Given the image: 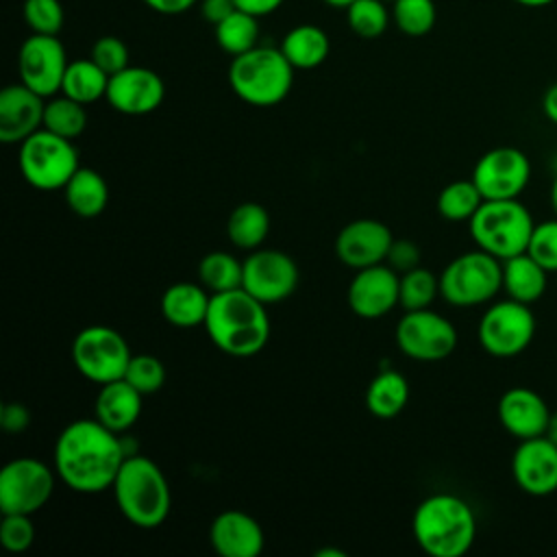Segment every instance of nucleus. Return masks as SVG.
Instances as JSON below:
<instances>
[{
	"instance_id": "obj_30",
	"label": "nucleus",
	"mask_w": 557,
	"mask_h": 557,
	"mask_svg": "<svg viewBox=\"0 0 557 557\" xmlns=\"http://www.w3.org/2000/svg\"><path fill=\"white\" fill-rule=\"evenodd\" d=\"M107 85L109 74L98 63H94L91 59H76L67 63L61 83V94L81 104H91L104 98Z\"/></svg>"
},
{
	"instance_id": "obj_18",
	"label": "nucleus",
	"mask_w": 557,
	"mask_h": 557,
	"mask_svg": "<svg viewBox=\"0 0 557 557\" xmlns=\"http://www.w3.org/2000/svg\"><path fill=\"white\" fill-rule=\"evenodd\" d=\"M165 96V85L157 72L150 67L126 65L117 74L109 76L107 102L124 115H146L152 113Z\"/></svg>"
},
{
	"instance_id": "obj_21",
	"label": "nucleus",
	"mask_w": 557,
	"mask_h": 557,
	"mask_svg": "<svg viewBox=\"0 0 557 557\" xmlns=\"http://www.w3.org/2000/svg\"><path fill=\"white\" fill-rule=\"evenodd\" d=\"M44 96L24 83L7 85L0 91V141L22 144L44 126Z\"/></svg>"
},
{
	"instance_id": "obj_43",
	"label": "nucleus",
	"mask_w": 557,
	"mask_h": 557,
	"mask_svg": "<svg viewBox=\"0 0 557 557\" xmlns=\"http://www.w3.org/2000/svg\"><path fill=\"white\" fill-rule=\"evenodd\" d=\"M385 261L400 274L409 272L420 265V248L411 239H394Z\"/></svg>"
},
{
	"instance_id": "obj_36",
	"label": "nucleus",
	"mask_w": 557,
	"mask_h": 557,
	"mask_svg": "<svg viewBox=\"0 0 557 557\" xmlns=\"http://www.w3.org/2000/svg\"><path fill=\"white\" fill-rule=\"evenodd\" d=\"M387 2L383 0H355L346 7V20L355 35L363 39H374L385 33L389 22Z\"/></svg>"
},
{
	"instance_id": "obj_46",
	"label": "nucleus",
	"mask_w": 557,
	"mask_h": 557,
	"mask_svg": "<svg viewBox=\"0 0 557 557\" xmlns=\"http://www.w3.org/2000/svg\"><path fill=\"white\" fill-rule=\"evenodd\" d=\"M141 2L161 15H178L191 9L198 0H141Z\"/></svg>"
},
{
	"instance_id": "obj_2",
	"label": "nucleus",
	"mask_w": 557,
	"mask_h": 557,
	"mask_svg": "<svg viewBox=\"0 0 557 557\" xmlns=\"http://www.w3.org/2000/svg\"><path fill=\"white\" fill-rule=\"evenodd\" d=\"M202 326L213 346L231 357H252L270 337L265 305L244 287L211 294Z\"/></svg>"
},
{
	"instance_id": "obj_4",
	"label": "nucleus",
	"mask_w": 557,
	"mask_h": 557,
	"mask_svg": "<svg viewBox=\"0 0 557 557\" xmlns=\"http://www.w3.org/2000/svg\"><path fill=\"white\" fill-rule=\"evenodd\" d=\"M120 513L139 529H157L165 522L172 494L163 470L144 455L126 457L111 485Z\"/></svg>"
},
{
	"instance_id": "obj_25",
	"label": "nucleus",
	"mask_w": 557,
	"mask_h": 557,
	"mask_svg": "<svg viewBox=\"0 0 557 557\" xmlns=\"http://www.w3.org/2000/svg\"><path fill=\"white\" fill-rule=\"evenodd\" d=\"M548 287V270L529 252L513 255L503 261V289L507 298L533 305Z\"/></svg>"
},
{
	"instance_id": "obj_48",
	"label": "nucleus",
	"mask_w": 557,
	"mask_h": 557,
	"mask_svg": "<svg viewBox=\"0 0 557 557\" xmlns=\"http://www.w3.org/2000/svg\"><path fill=\"white\" fill-rule=\"evenodd\" d=\"M542 111H544V115H546L553 124H557V83L550 85V87L544 91Z\"/></svg>"
},
{
	"instance_id": "obj_41",
	"label": "nucleus",
	"mask_w": 557,
	"mask_h": 557,
	"mask_svg": "<svg viewBox=\"0 0 557 557\" xmlns=\"http://www.w3.org/2000/svg\"><path fill=\"white\" fill-rule=\"evenodd\" d=\"M0 542L9 553H24L35 542V524L28 513H2Z\"/></svg>"
},
{
	"instance_id": "obj_3",
	"label": "nucleus",
	"mask_w": 557,
	"mask_h": 557,
	"mask_svg": "<svg viewBox=\"0 0 557 557\" xmlns=\"http://www.w3.org/2000/svg\"><path fill=\"white\" fill-rule=\"evenodd\" d=\"M411 531L418 546L431 557H461L476 537L472 507L455 494L426 496L413 511Z\"/></svg>"
},
{
	"instance_id": "obj_7",
	"label": "nucleus",
	"mask_w": 557,
	"mask_h": 557,
	"mask_svg": "<svg viewBox=\"0 0 557 557\" xmlns=\"http://www.w3.org/2000/svg\"><path fill=\"white\" fill-rule=\"evenodd\" d=\"M503 289V261L476 248L455 257L440 274V296L453 307L490 302Z\"/></svg>"
},
{
	"instance_id": "obj_15",
	"label": "nucleus",
	"mask_w": 557,
	"mask_h": 557,
	"mask_svg": "<svg viewBox=\"0 0 557 557\" xmlns=\"http://www.w3.org/2000/svg\"><path fill=\"white\" fill-rule=\"evenodd\" d=\"M67 63L65 48L57 35L33 33L28 39H24L17 54L22 83L44 98L61 91Z\"/></svg>"
},
{
	"instance_id": "obj_16",
	"label": "nucleus",
	"mask_w": 557,
	"mask_h": 557,
	"mask_svg": "<svg viewBox=\"0 0 557 557\" xmlns=\"http://www.w3.org/2000/svg\"><path fill=\"white\" fill-rule=\"evenodd\" d=\"M511 476L529 496L557 492V444L546 435L520 440L511 455Z\"/></svg>"
},
{
	"instance_id": "obj_44",
	"label": "nucleus",
	"mask_w": 557,
	"mask_h": 557,
	"mask_svg": "<svg viewBox=\"0 0 557 557\" xmlns=\"http://www.w3.org/2000/svg\"><path fill=\"white\" fill-rule=\"evenodd\" d=\"M0 424L7 433H22L30 424V413L22 403H4L0 409Z\"/></svg>"
},
{
	"instance_id": "obj_27",
	"label": "nucleus",
	"mask_w": 557,
	"mask_h": 557,
	"mask_svg": "<svg viewBox=\"0 0 557 557\" xmlns=\"http://www.w3.org/2000/svg\"><path fill=\"white\" fill-rule=\"evenodd\" d=\"M67 207L81 218H96L109 202V185L91 168H78L63 187Z\"/></svg>"
},
{
	"instance_id": "obj_14",
	"label": "nucleus",
	"mask_w": 557,
	"mask_h": 557,
	"mask_svg": "<svg viewBox=\"0 0 557 557\" xmlns=\"http://www.w3.org/2000/svg\"><path fill=\"white\" fill-rule=\"evenodd\" d=\"M296 285L298 265L287 252L274 248H257L244 259L242 287L263 305L289 298Z\"/></svg>"
},
{
	"instance_id": "obj_10",
	"label": "nucleus",
	"mask_w": 557,
	"mask_h": 557,
	"mask_svg": "<svg viewBox=\"0 0 557 557\" xmlns=\"http://www.w3.org/2000/svg\"><path fill=\"white\" fill-rule=\"evenodd\" d=\"M70 350L76 370L98 385L122 379L131 361V348L122 333L104 324L81 329Z\"/></svg>"
},
{
	"instance_id": "obj_28",
	"label": "nucleus",
	"mask_w": 557,
	"mask_h": 557,
	"mask_svg": "<svg viewBox=\"0 0 557 557\" xmlns=\"http://www.w3.org/2000/svg\"><path fill=\"white\" fill-rule=\"evenodd\" d=\"M409 400V383L398 370H381L366 389V407L372 416L389 420L398 416Z\"/></svg>"
},
{
	"instance_id": "obj_13",
	"label": "nucleus",
	"mask_w": 557,
	"mask_h": 557,
	"mask_svg": "<svg viewBox=\"0 0 557 557\" xmlns=\"http://www.w3.org/2000/svg\"><path fill=\"white\" fill-rule=\"evenodd\" d=\"M470 178L485 200L518 198L531 181V161L518 148L498 146L479 157Z\"/></svg>"
},
{
	"instance_id": "obj_45",
	"label": "nucleus",
	"mask_w": 557,
	"mask_h": 557,
	"mask_svg": "<svg viewBox=\"0 0 557 557\" xmlns=\"http://www.w3.org/2000/svg\"><path fill=\"white\" fill-rule=\"evenodd\" d=\"M235 2L233 0H202L200 4V13L207 22H211L213 26L220 24L226 15H231L235 11Z\"/></svg>"
},
{
	"instance_id": "obj_22",
	"label": "nucleus",
	"mask_w": 557,
	"mask_h": 557,
	"mask_svg": "<svg viewBox=\"0 0 557 557\" xmlns=\"http://www.w3.org/2000/svg\"><path fill=\"white\" fill-rule=\"evenodd\" d=\"M209 542L222 557H257L263 550L265 535L250 513L226 509L213 518Z\"/></svg>"
},
{
	"instance_id": "obj_35",
	"label": "nucleus",
	"mask_w": 557,
	"mask_h": 557,
	"mask_svg": "<svg viewBox=\"0 0 557 557\" xmlns=\"http://www.w3.org/2000/svg\"><path fill=\"white\" fill-rule=\"evenodd\" d=\"M435 296H440V276H435L431 270L418 265V268L400 274L398 305L405 311L429 309V305L435 300Z\"/></svg>"
},
{
	"instance_id": "obj_52",
	"label": "nucleus",
	"mask_w": 557,
	"mask_h": 557,
	"mask_svg": "<svg viewBox=\"0 0 557 557\" xmlns=\"http://www.w3.org/2000/svg\"><path fill=\"white\" fill-rule=\"evenodd\" d=\"M550 205H553V211L557 215V174L553 178V185H550Z\"/></svg>"
},
{
	"instance_id": "obj_24",
	"label": "nucleus",
	"mask_w": 557,
	"mask_h": 557,
	"mask_svg": "<svg viewBox=\"0 0 557 557\" xmlns=\"http://www.w3.org/2000/svg\"><path fill=\"white\" fill-rule=\"evenodd\" d=\"M209 300H211V294L202 283L198 285L189 281H178L163 292L161 313L172 326H181V329L198 326V324H205Z\"/></svg>"
},
{
	"instance_id": "obj_6",
	"label": "nucleus",
	"mask_w": 557,
	"mask_h": 557,
	"mask_svg": "<svg viewBox=\"0 0 557 557\" xmlns=\"http://www.w3.org/2000/svg\"><path fill=\"white\" fill-rule=\"evenodd\" d=\"M468 224L476 248L500 261L527 252L535 226L531 211L518 198L483 200Z\"/></svg>"
},
{
	"instance_id": "obj_51",
	"label": "nucleus",
	"mask_w": 557,
	"mask_h": 557,
	"mask_svg": "<svg viewBox=\"0 0 557 557\" xmlns=\"http://www.w3.org/2000/svg\"><path fill=\"white\" fill-rule=\"evenodd\" d=\"M516 2L522 4V7H546V4H550L555 0H516Z\"/></svg>"
},
{
	"instance_id": "obj_31",
	"label": "nucleus",
	"mask_w": 557,
	"mask_h": 557,
	"mask_svg": "<svg viewBox=\"0 0 557 557\" xmlns=\"http://www.w3.org/2000/svg\"><path fill=\"white\" fill-rule=\"evenodd\" d=\"M257 15L246 13L242 9H235L231 15H226L220 24H215V41L218 46L231 54H244L259 46V24Z\"/></svg>"
},
{
	"instance_id": "obj_53",
	"label": "nucleus",
	"mask_w": 557,
	"mask_h": 557,
	"mask_svg": "<svg viewBox=\"0 0 557 557\" xmlns=\"http://www.w3.org/2000/svg\"><path fill=\"white\" fill-rule=\"evenodd\" d=\"M326 4H331V7H337V9H346L348 4H352L355 0H324Z\"/></svg>"
},
{
	"instance_id": "obj_8",
	"label": "nucleus",
	"mask_w": 557,
	"mask_h": 557,
	"mask_svg": "<svg viewBox=\"0 0 557 557\" xmlns=\"http://www.w3.org/2000/svg\"><path fill=\"white\" fill-rule=\"evenodd\" d=\"M20 172L28 185L52 191L63 189L72 174L81 168L72 139L48 128H39L20 144Z\"/></svg>"
},
{
	"instance_id": "obj_12",
	"label": "nucleus",
	"mask_w": 557,
	"mask_h": 557,
	"mask_svg": "<svg viewBox=\"0 0 557 557\" xmlns=\"http://www.w3.org/2000/svg\"><path fill=\"white\" fill-rule=\"evenodd\" d=\"M396 344L416 361H440L457 348V329L431 309L405 311L396 324Z\"/></svg>"
},
{
	"instance_id": "obj_37",
	"label": "nucleus",
	"mask_w": 557,
	"mask_h": 557,
	"mask_svg": "<svg viewBox=\"0 0 557 557\" xmlns=\"http://www.w3.org/2000/svg\"><path fill=\"white\" fill-rule=\"evenodd\" d=\"M435 2L433 0H396L392 4V20L409 37H422L435 26Z\"/></svg>"
},
{
	"instance_id": "obj_23",
	"label": "nucleus",
	"mask_w": 557,
	"mask_h": 557,
	"mask_svg": "<svg viewBox=\"0 0 557 557\" xmlns=\"http://www.w3.org/2000/svg\"><path fill=\"white\" fill-rule=\"evenodd\" d=\"M141 396L144 394L124 379L102 383L96 394L94 418L111 431L122 433L137 422L141 413Z\"/></svg>"
},
{
	"instance_id": "obj_49",
	"label": "nucleus",
	"mask_w": 557,
	"mask_h": 557,
	"mask_svg": "<svg viewBox=\"0 0 557 557\" xmlns=\"http://www.w3.org/2000/svg\"><path fill=\"white\" fill-rule=\"evenodd\" d=\"M550 442H555L557 444V409L550 413V420H548V429H546V433H544Z\"/></svg>"
},
{
	"instance_id": "obj_20",
	"label": "nucleus",
	"mask_w": 557,
	"mask_h": 557,
	"mask_svg": "<svg viewBox=\"0 0 557 557\" xmlns=\"http://www.w3.org/2000/svg\"><path fill=\"white\" fill-rule=\"evenodd\" d=\"M550 407L548 403L531 387H509L496 407V416L500 426L520 440L544 435L550 420Z\"/></svg>"
},
{
	"instance_id": "obj_54",
	"label": "nucleus",
	"mask_w": 557,
	"mask_h": 557,
	"mask_svg": "<svg viewBox=\"0 0 557 557\" xmlns=\"http://www.w3.org/2000/svg\"><path fill=\"white\" fill-rule=\"evenodd\" d=\"M383 2H392V4H394V2H396V0H383Z\"/></svg>"
},
{
	"instance_id": "obj_29",
	"label": "nucleus",
	"mask_w": 557,
	"mask_h": 557,
	"mask_svg": "<svg viewBox=\"0 0 557 557\" xmlns=\"http://www.w3.org/2000/svg\"><path fill=\"white\" fill-rule=\"evenodd\" d=\"M270 233V215L259 202L237 205L226 220V235L242 250H257Z\"/></svg>"
},
{
	"instance_id": "obj_33",
	"label": "nucleus",
	"mask_w": 557,
	"mask_h": 557,
	"mask_svg": "<svg viewBox=\"0 0 557 557\" xmlns=\"http://www.w3.org/2000/svg\"><path fill=\"white\" fill-rule=\"evenodd\" d=\"M483 200L485 198L481 196V191L472 178L453 181L440 191L437 211L442 218H446L450 222H466L476 213V209L481 207Z\"/></svg>"
},
{
	"instance_id": "obj_42",
	"label": "nucleus",
	"mask_w": 557,
	"mask_h": 557,
	"mask_svg": "<svg viewBox=\"0 0 557 557\" xmlns=\"http://www.w3.org/2000/svg\"><path fill=\"white\" fill-rule=\"evenodd\" d=\"M89 59L94 63H98L109 76H113L128 65V48L120 37L104 35V37L96 39V44L91 46Z\"/></svg>"
},
{
	"instance_id": "obj_39",
	"label": "nucleus",
	"mask_w": 557,
	"mask_h": 557,
	"mask_svg": "<svg viewBox=\"0 0 557 557\" xmlns=\"http://www.w3.org/2000/svg\"><path fill=\"white\" fill-rule=\"evenodd\" d=\"M24 20L33 33L59 35L63 28V7L59 0H26Z\"/></svg>"
},
{
	"instance_id": "obj_9",
	"label": "nucleus",
	"mask_w": 557,
	"mask_h": 557,
	"mask_svg": "<svg viewBox=\"0 0 557 557\" xmlns=\"http://www.w3.org/2000/svg\"><path fill=\"white\" fill-rule=\"evenodd\" d=\"M535 335V315L529 305L505 298L487 307L479 320L476 337L481 348L498 359L524 352Z\"/></svg>"
},
{
	"instance_id": "obj_17",
	"label": "nucleus",
	"mask_w": 557,
	"mask_h": 557,
	"mask_svg": "<svg viewBox=\"0 0 557 557\" xmlns=\"http://www.w3.org/2000/svg\"><path fill=\"white\" fill-rule=\"evenodd\" d=\"M398 272L385 263H376L357 270V274L348 283L346 300L355 315L363 320H376L398 305Z\"/></svg>"
},
{
	"instance_id": "obj_11",
	"label": "nucleus",
	"mask_w": 557,
	"mask_h": 557,
	"mask_svg": "<svg viewBox=\"0 0 557 557\" xmlns=\"http://www.w3.org/2000/svg\"><path fill=\"white\" fill-rule=\"evenodd\" d=\"M54 492V472L35 457L11 459L0 470V511L35 513Z\"/></svg>"
},
{
	"instance_id": "obj_38",
	"label": "nucleus",
	"mask_w": 557,
	"mask_h": 557,
	"mask_svg": "<svg viewBox=\"0 0 557 557\" xmlns=\"http://www.w3.org/2000/svg\"><path fill=\"white\" fill-rule=\"evenodd\" d=\"M122 379L128 381L141 394H154L165 383V366L161 363V359L148 352L131 355V361Z\"/></svg>"
},
{
	"instance_id": "obj_34",
	"label": "nucleus",
	"mask_w": 557,
	"mask_h": 557,
	"mask_svg": "<svg viewBox=\"0 0 557 557\" xmlns=\"http://www.w3.org/2000/svg\"><path fill=\"white\" fill-rule=\"evenodd\" d=\"M87 126V111L85 104L67 98V96H59L46 102L44 109V126L65 139H74L78 137Z\"/></svg>"
},
{
	"instance_id": "obj_40",
	"label": "nucleus",
	"mask_w": 557,
	"mask_h": 557,
	"mask_svg": "<svg viewBox=\"0 0 557 557\" xmlns=\"http://www.w3.org/2000/svg\"><path fill=\"white\" fill-rule=\"evenodd\" d=\"M527 252L548 272H557V215L533 226Z\"/></svg>"
},
{
	"instance_id": "obj_32",
	"label": "nucleus",
	"mask_w": 557,
	"mask_h": 557,
	"mask_svg": "<svg viewBox=\"0 0 557 557\" xmlns=\"http://www.w3.org/2000/svg\"><path fill=\"white\" fill-rule=\"evenodd\" d=\"M244 261L235 259L224 250L207 252L198 263V278L209 289V294H220L242 287Z\"/></svg>"
},
{
	"instance_id": "obj_47",
	"label": "nucleus",
	"mask_w": 557,
	"mask_h": 557,
	"mask_svg": "<svg viewBox=\"0 0 557 557\" xmlns=\"http://www.w3.org/2000/svg\"><path fill=\"white\" fill-rule=\"evenodd\" d=\"M233 2H235L237 9H242L246 13H252L257 17L270 15L283 4V0H233Z\"/></svg>"
},
{
	"instance_id": "obj_50",
	"label": "nucleus",
	"mask_w": 557,
	"mask_h": 557,
	"mask_svg": "<svg viewBox=\"0 0 557 557\" xmlns=\"http://www.w3.org/2000/svg\"><path fill=\"white\" fill-rule=\"evenodd\" d=\"M315 557H346V553L337 548H322V550H315Z\"/></svg>"
},
{
	"instance_id": "obj_19",
	"label": "nucleus",
	"mask_w": 557,
	"mask_h": 557,
	"mask_svg": "<svg viewBox=\"0 0 557 557\" xmlns=\"http://www.w3.org/2000/svg\"><path fill=\"white\" fill-rule=\"evenodd\" d=\"M392 242H394V235L383 222L361 218V220L348 222L337 233L335 252L344 265L361 270L368 265L383 263L387 259Z\"/></svg>"
},
{
	"instance_id": "obj_26",
	"label": "nucleus",
	"mask_w": 557,
	"mask_h": 557,
	"mask_svg": "<svg viewBox=\"0 0 557 557\" xmlns=\"http://www.w3.org/2000/svg\"><path fill=\"white\" fill-rule=\"evenodd\" d=\"M329 35L315 24H300L287 30L281 41V52L294 70H313L329 57Z\"/></svg>"
},
{
	"instance_id": "obj_1",
	"label": "nucleus",
	"mask_w": 557,
	"mask_h": 557,
	"mask_svg": "<svg viewBox=\"0 0 557 557\" xmlns=\"http://www.w3.org/2000/svg\"><path fill=\"white\" fill-rule=\"evenodd\" d=\"M124 459L117 433L96 418L70 422L54 442V472L70 490L81 494H98L111 487Z\"/></svg>"
},
{
	"instance_id": "obj_5",
	"label": "nucleus",
	"mask_w": 557,
	"mask_h": 557,
	"mask_svg": "<svg viewBox=\"0 0 557 557\" xmlns=\"http://www.w3.org/2000/svg\"><path fill=\"white\" fill-rule=\"evenodd\" d=\"M228 83L244 102L252 107H274L289 94L294 67L281 48L255 46L252 50L233 57Z\"/></svg>"
}]
</instances>
